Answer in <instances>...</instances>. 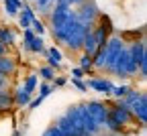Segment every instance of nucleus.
Masks as SVG:
<instances>
[{
    "mask_svg": "<svg viewBox=\"0 0 147 136\" xmlns=\"http://www.w3.org/2000/svg\"><path fill=\"white\" fill-rule=\"evenodd\" d=\"M53 89H55V85H53V83H49V81H45V83H41V87H39V95L45 100V98H47V95H49Z\"/></svg>",
    "mask_w": 147,
    "mask_h": 136,
    "instance_id": "obj_27",
    "label": "nucleus"
},
{
    "mask_svg": "<svg viewBox=\"0 0 147 136\" xmlns=\"http://www.w3.org/2000/svg\"><path fill=\"white\" fill-rule=\"evenodd\" d=\"M86 110H88V114L92 116V118L96 120V124H98L100 128H104V122H106V118H108V106H106L104 102L92 100V102L86 104Z\"/></svg>",
    "mask_w": 147,
    "mask_h": 136,
    "instance_id": "obj_7",
    "label": "nucleus"
},
{
    "mask_svg": "<svg viewBox=\"0 0 147 136\" xmlns=\"http://www.w3.org/2000/svg\"><path fill=\"white\" fill-rule=\"evenodd\" d=\"M41 102H43V98H41V95H37V98H35V100H31L27 106H29V110H37V108L41 106Z\"/></svg>",
    "mask_w": 147,
    "mask_h": 136,
    "instance_id": "obj_31",
    "label": "nucleus"
},
{
    "mask_svg": "<svg viewBox=\"0 0 147 136\" xmlns=\"http://www.w3.org/2000/svg\"><path fill=\"white\" fill-rule=\"evenodd\" d=\"M65 83V77H57V79H53V85L55 87H59V85H63Z\"/></svg>",
    "mask_w": 147,
    "mask_h": 136,
    "instance_id": "obj_35",
    "label": "nucleus"
},
{
    "mask_svg": "<svg viewBox=\"0 0 147 136\" xmlns=\"http://www.w3.org/2000/svg\"><path fill=\"white\" fill-rule=\"evenodd\" d=\"M23 87H25V91H29V93L33 95V91L37 89V75H35V73H31V75H27V79H25V83H23Z\"/></svg>",
    "mask_w": 147,
    "mask_h": 136,
    "instance_id": "obj_24",
    "label": "nucleus"
},
{
    "mask_svg": "<svg viewBox=\"0 0 147 136\" xmlns=\"http://www.w3.org/2000/svg\"><path fill=\"white\" fill-rule=\"evenodd\" d=\"M88 31H90L88 27H84L82 23L76 21V25H74L71 31L65 35V39L61 41V45H65L69 51H82V41H84V35Z\"/></svg>",
    "mask_w": 147,
    "mask_h": 136,
    "instance_id": "obj_5",
    "label": "nucleus"
},
{
    "mask_svg": "<svg viewBox=\"0 0 147 136\" xmlns=\"http://www.w3.org/2000/svg\"><path fill=\"white\" fill-rule=\"evenodd\" d=\"M84 75H86V73H84V69H80V67H74V69H71V77H74V79H82Z\"/></svg>",
    "mask_w": 147,
    "mask_h": 136,
    "instance_id": "obj_32",
    "label": "nucleus"
},
{
    "mask_svg": "<svg viewBox=\"0 0 147 136\" xmlns=\"http://www.w3.org/2000/svg\"><path fill=\"white\" fill-rule=\"evenodd\" d=\"M96 41H94V37H92V31H88L84 35V41H82V51L88 53V55H94L96 53Z\"/></svg>",
    "mask_w": 147,
    "mask_h": 136,
    "instance_id": "obj_17",
    "label": "nucleus"
},
{
    "mask_svg": "<svg viewBox=\"0 0 147 136\" xmlns=\"http://www.w3.org/2000/svg\"><path fill=\"white\" fill-rule=\"evenodd\" d=\"M86 85L92 87L94 91L104 93V95H110V89H113V83H110L108 79H104V77H94V79H90Z\"/></svg>",
    "mask_w": 147,
    "mask_h": 136,
    "instance_id": "obj_12",
    "label": "nucleus"
},
{
    "mask_svg": "<svg viewBox=\"0 0 147 136\" xmlns=\"http://www.w3.org/2000/svg\"><path fill=\"white\" fill-rule=\"evenodd\" d=\"M0 73L2 75H14L16 73V61L8 55H0Z\"/></svg>",
    "mask_w": 147,
    "mask_h": 136,
    "instance_id": "obj_15",
    "label": "nucleus"
},
{
    "mask_svg": "<svg viewBox=\"0 0 147 136\" xmlns=\"http://www.w3.org/2000/svg\"><path fill=\"white\" fill-rule=\"evenodd\" d=\"M12 108H14V102H12V91H10V89H0V114L10 112Z\"/></svg>",
    "mask_w": 147,
    "mask_h": 136,
    "instance_id": "obj_16",
    "label": "nucleus"
},
{
    "mask_svg": "<svg viewBox=\"0 0 147 136\" xmlns=\"http://www.w3.org/2000/svg\"><path fill=\"white\" fill-rule=\"evenodd\" d=\"M59 2H63V4H67V6H80L82 2H84V0H59Z\"/></svg>",
    "mask_w": 147,
    "mask_h": 136,
    "instance_id": "obj_34",
    "label": "nucleus"
},
{
    "mask_svg": "<svg viewBox=\"0 0 147 136\" xmlns=\"http://www.w3.org/2000/svg\"><path fill=\"white\" fill-rule=\"evenodd\" d=\"M110 73H115L117 77H135V75H137V63L131 59V55H129V49H127V47L121 51V55L117 57V61L113 63Z\"/></svg>",
    "mask_w": 147,
    "mask_h": 136,
    "instance_id": "obj_2",
    "label": "nucleus"
},
{
    "mask_svg": "<svg viewBox=\"0 0 147 136\" xmlns=\"http://www.w3.org/2000/svg\"><path fill=\"white\" fill-rule=\"evenodd\" d=\"M67 112L74 116V118L78 120V124L82 126V130L84 132H88V134H92V136H98L100 132H102V128L96 124V120L92 118V116L88 114V110H86V104H78V106H71V108H67Z\"/></svg>",
    "mask_w": 147,
    "mask_h": 136,
    "instance_id": "obj_1",
    "label": "nucleus"
},
{
    "mask_svg": "<svg viewBox=\"0 0 147 136\" xmlns=\"http://www.w3.org/2000/svg\"><path fill=\"white\" fill-rule=\"evenodd\" d=\"M125 41L121 37L113 35V37H108L106 39V43H104V55H106V61H104V69L110 71V67H113V63L117 61V57L121 55V51L125 49Z\"/></svg>",
    "mask_w": 147,
    "mask_h": 136,
    "instance_id": "obj_4",
    "label": "nucleus"
},
{
    "mask_svg": "<svg viewBox=\"0 0 147 136\" xmlns=\"http://www.w3.org/2000/svg\"><path fill=\"white\" fill-rule=\"evenodd\" d=\"M14 41H16L14 31H12L10 27H0V43H4V45L12 47V45H14Z\"/></svg>",
    "mask_w": 147,
    "mask_h": 136,
    "instance_id": "obj_18",
    "label": "nucleus"
},
{
    "mask_svg": "<svg viewBox=\"0 0 147 136\" xmlns=\"http://www.w3.org/2000/svg\"><path fill=\"white\" fill-rule=\"evenodd\" d=\"M8 45H4V43H0V55H8Z\"/></svg>",
    "mask_w": 147,
    "mask_h": 136,
    "instance_id": "obj_36",
    "label": "nucleus"
},
{
    "mask_svg": "<svg viewBox=\"0 0 147 136\" xmlns=\"http://www.w3.org/2000/svg\"><path fill=\"white\" fill-rule=\"evenodd\" d=\"M108 116H110L117 124H121V126H127V124L133 122L131 110H129L127 106H123V104H119V102H117L115 106H108Z\"/></svg>",
    "mask_w": 147,
    "mask_h": 136,
    "instance_id": "obj_8",
    "label": "nucleus"
},
{
    "mask_svg": "<svg viewBox=\"0 0 147 136\" xmlns=\"http://www.w3.org/2000/svg\"><path fill=\"white\" fill-rule=\"evenodd\" d=\"M80 69H84V73H92V69H94V65H92V55H88V53H84L82 51V55H80Z\"/></svg>",
    "mask_w": 147,
    "mask_h": 136,
    "instance_id": "obj_19",
    "label": "nucleus"
},
{
    "mask_svg": "<svg viewBox=\"0 0 147 136\" xmlns=\"http://www.w3.org/2000/svg\"><path fill=\"white\" fill-rule=\"evenodd\" d=\"M39 75L43 77L45 81H53V79H55V69L49 67V65H47V67H41V69H39Z\"/></svg>",
    "mask_w": 147,
    "mask_h": 136,
    "instance_id": "obj_26",
    "label": "nucleus"
},
{
    "mask_svg": "<svg viewBox=\"0 0 147 136\" xmlns=\"http://www.w3.org/2000/svg\"><path fill=\"white\" fill-rule=\"evenodd\" d=\"M35 35H39V37H43V33H45V25H43V21H41V18H33V21H31V27H29Z\"/></svg>",
    "mask_w": 147,
    "mask_h": 136,
    "instance_id": "obj_23",
    "label": "nucleus"
},
{
    "mask_svg": "<svg viewBox=\"0 0 147 136\" xmlns=\"http://www.w3.org/2000/svg\"><path fill=\"white\" fill-rule=\"evenodd\" d=\"M16 16H18V27H21V29H29L31 27V21L35 18V10L23 0V4H21V8H18Z\"/></svg>",
    "mask_w": 147,
    "mask_h": 136,
    "instance_id": "obj_11",
    "label": "nucleus"
},
{
    "mask_svg": "<svg viewBox=\"0 0 147 136\" xmlns=\"http://www.w3.org/2000/svg\"><path fill=\"white\" fill-rule=\"evenodd\" d=\"M2 2H4L6 14H8V16H16L18 8H21V4H23V0H2Z\"/></svg>",
    "mask_w": 147,
    "mask_h": 136,
    "instance_id": "obj_21",
    "label": "nucleus"
},
{
    "mask_svg": "<svg viewBox=\"0 0 147 136\" xmlns=\"http://www.w3.org/2000/svg\"><path fill=\"white\" fill-rule=\"evenodd\" d=\"M129 89H131V87H129L127 83H121V85H113V89H110V95H115V98L119 100V98H123V95L129 91Z\"/></svg>",
    "mask_w": 147,
    "mask_h": 136,
    "instance_id": "obj_25",
    "label": "nucleus"
},
{
    "mask_svg": "<svg viewBox=\"0 0 147 136\" xmlns=\"http://www.w3.org/2000/svg\"><path fill=\"white\" fill-rule=\"evenodd\" d=\"M43 55L47 57V63H49V67H53V69H59V67H61V51H59L57 47L43 49Z\"/></svg>",
    "mask_w": 147,
    "mask_h": 136,
    "instance_id": "obj_13",
    "label": "nucleus"
},
{
    "mask_svg": "<svg viewBox=\"0 0 147 136\" xmlns=\"http://www.w3.org/2000/svg\"><path fill=\"white\" fill-rule=\"evenodd\" d=\"M35 4H37V10L41 14H49L51 6L55 4V0H35Z\"/></svg>",
    "mask_w": 147,
    "mask_h": 136,
    "instance_id": "obj_22",
    "label": "nucleus"
},
{
    "mask_svg": "<svg viewBox=\"0 0 147 136\" xmlns=\"http://www.w3.org/2000/svg\"><path fill=\"white\" fill-rule=\"evenodd\" d=\"M55 126H57L61 132H63V136H80L84 130H82V126L78 124V120L74 118V116L65 110L59 118H57V122H55Z\"/></svg>",
    "mask_w": 147,
    "mask_h": 136,
    "instance_id": "obj_6",
    "label": "nucleus"
},
{
    "mask_svg": "<svg viewBox=\"0 0 147 136\" xmlns=\"http://www.w3.org/2000/svg\"><path fill=\"white\" fill-rule=\"evenodd\" d=\"M76 18H78V23H82L88 29L94 27L100 18V10H98L94 0H84L80 4V10H76Z\"/></svg>",
    "mask_w": 147,
    "mask_h": 136,
    "instance_id": "obj_3",
    "label": "nucleus"
},
{
    "mask_svg": "<svg viewBox=\"0 0 147 136\" xmlns=\"http://www.w3.org/2000/svg\"><path fill=\"white\" fill-rule=\"evenodd\" d=\"M71 83L76 85V87H78L80 91H86V89H88V85H86V83H84L82 79H74V77H71Z\"/></svg>",
    "mask_w": 147,
    "mask_h": 136,
    "instance_id": "obj_33",
    "label": "nucleus"
},
{
    "mask_svg": "<svg viewBox=\"0 0 147 136\" xmlns=\"http://www.w3.org/2000/svg\"><path fill=\"white\" fill-rule=\"evenodd\" d=\"M43 49H45V45H43V37L35 35L33 41H31L29 47H27V51H31V53H43Z\"/></svg>",
    "mask_w": 147,
    "mask_h": 136,
    "instance_id": "obj_20",
    "label": "nucleus"
},
{
    "mask_svg": "<svg viewBox=\"0 0 147 136\" xmlns=\"http://www.w3.org/2000/svg\"><path fill=\"white\" fill-rule=\"evenodd\" d=\"M0 89H10V77L0 73Z\"/></svg>",
    "mask_w": 147,
    "mask_h": 136,
    "instance_id": "obj_30",
    "label": "nucleus"
},
{
    "mask_svg": "<svg viewBox=\"0 0 147 136\" xmlns=\"http://www.w3.org/2000/svg\"><path fill=\"white\" fill-rule=\"evenodd\" d=\"M129 110H131V114H133V120H137L139 124H145L147 122V95L141 91L139 98L129 106Z\"/></svg>",
    "mask_w": 147,
    "mask_h": 136,
    "instance_id": "obj_9",
    "label": "nucleus"
},
{
    "mask_svg": "<svg viewBox=\"0 0 147 136\" xmlns=\"http://www.w3.org/2000/svg\"><path fill=\"white\" fill-rule=\"evenodd\" d=\"M33 37H35V33H33L31 29H23V47H25V49H27L29 43L33 41Z\"/></svg>",
    "mask_w": 147,
    "mask_h": 136,
    "instance_id": "obj_29",
    "label": "nucleus"
},
{
    "mask_svg": "<svg viewBox=\"0 0 147 136\" xmlns=\"http://www.w3.org/2000/svg\"><path fill=\"white\" fill-rule=\"evenodd\" d=\"M12 136H23V132H21V130H14V132H12Z\"/></svg>",
    "mask_w": 147,
    "mask_h": 136,
    "instance_id": "obj_37",
    "label": "nucleus"
},
{
    "mask_svg": "<svg viewBox=\"0 0 147 136\" xmlns=\"http://www.w3.org/2000/svg\"><path fill=\"white\" fill-rule=\"evenodd\" d=\"M31 100H33V95H31L29 91H25L23 85H18V87L12 91V102H14V106H18V108H25Z\"/></svg>",
    "mask_w": 147,
    "mask_h": 136,
    "instance_id": "obj_14",
    "label": "nucleus"
},
{
    "mask_svg": "<svg viewBox=\"0 0 147 136\" xmlns=\"http://www.w3.org/2000/svg\"><path fill=\"white\" fill-rule=\"evenodd\" d=\"M41 136H63V132L55 126V124H51V126H47L45 130H43V134Z\"/></svg>",
    "mask_w": 147,
    "mask_h": 136,
    "instance_id": "obj_28",
    "label": "nucleus"
},
{
    "mask_svg": "<svg viewBox=\"0 0 147 136\" xmlns=\"http://www.w3.org/2000/svg\"><path fill=\"white\" fill-rule=\"evenodd\" d=\"M127 49H129V55H131V59L137 63V67H139L143 61H147V53H145V43H143V41H135V43L129 45Z\"/></svg>",
    "mask_w": 147,
    "mask_h": 136,
    "instance_id": "obj_10",
    "label": "nucleus"
}]
</instances>
